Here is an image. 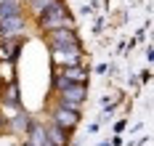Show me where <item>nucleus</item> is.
<instances>
[{"mask_svg": "<svg viewBox=\"0 0 154 146\" xmlns=\"http://www.w3.org/2000/svg\"><path fill=\"white\" fill-rule=\"evenodd\" d=\"M37 19H40V27H43L45 32H51V29H69V27H72V19L66 14V8L61 5V0L45 5V8L37 14Z\"/></svg>", "mask_w": 154, "mask_h": 146, "instance_id": "f257e3e1", "label": "nucleus"}, {"mask_svg": "<svg viewBox=\"0 0 154 146\" xmlns=\"http://www.w3.org/2000/svg\"><path fill=\"white\" fill-rule=\"evenodd\" d=\"M61 106L66 109H77L85 101V82H69L66 88H61Z\"/></svg>", "mask_w": 154, "mask_h": 146, "instance_id": "f03ea898", "label": "nucleus"}, {"mask_svg": "<svg viewBox=\"0 0 154 146\" xmlns=\"http://www.w3.org/2000/svg\"><path fill=\"white\" fill-rule=\"evenodd\" d=\"M51 50H72V48H80V43H77L75 32H72V27L69 29H51Z\"/></svg>", "mask_w": 154, "mask_h": 146, "instance_id": "7ed1b4c3", "label": "nucleus"}, {"mask_svg": "<svg viewBox=\"0 0 154 146\" xmlns=\"http://www.w3.org/2000/svg\"><path fill=\"white\" fill-rule=\"evenodd\" d=\"M80 48H72V50H53V61L59 66H77L80 64Z\"/></svg>", "mask_w": 154, "mask_h": 146, "instance_id": "20e7f679", "label": "nucleus"}, {"mask_svg": "<svg viewBox=\"0 0 154 146\" xmlns=\"http://www.w3.org/2000/svg\"><path fill=\"white\" fill-rule=\"evenodd\" d=\"M56 125L64 130H72L77 125V109H66V106H61L59 112H56Z\"/></svg>", "mask_w": 154, "mask_h": 146, "instance_id": "39448f33", "label": "nucleus"}, {"mask_svg": "<svg viewBox=\"0 0 154 146\" xmlns=\"http://www.w3.org/2000/svg\"><path fill=\"white\" fill-rule=\"evenodd\" d=\"M45 135H48V141L53 146H66V133H64V128H59L56 122L45 130Z\"/></svg>", "mask_w": 154, "mask_h": 146, "instance_id": "423d86ee", "label": "nucleus"}, {"mask_svg": "<svg viewBox=\"0 0 154 146\" xmlns=\"http://www.w3.org/2000/svg\"><path fill=\"white\" fill-rule=\"evenodd\" d=\"M66 82H85V69L77 64V66H66V72L61 75Z\"/></svg>", "mask_w": 154, "mask_h": 146, "instance_id": "0eeeda50", "label": "nucleus"}, {"mask_svg": "<svg viewBox=\"0 0 154 146\" xmlns=\"http://www.w3.org/2000/svg\"><path fill=\"white\" fill-rule=\"evenodd\" d=\"M51 3H56V0H29V5H32V11H35V14H40L45 5H51Z\"/></svg>", "mask_w": 154, "mask_h": 146, "instance_id": "6e6552de", "label": "nucleus"}, {"mask_svg": "<svg viewBox=\"0 0 154 146\" xmlns=\"http://www.w3.org/2000/svg\"><path fill=\"white\" fill-rule=\"evenodd\" d=\"M27 146H32V144H27Z\"/></svg>", "mask_w": 154, "mask_h": 146, "instance_id": "1a4fd4ad", "label": "nucleus"}]
</instances>
